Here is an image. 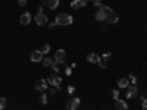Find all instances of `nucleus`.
<instances>
[{"label": "nucleus", "mask_w": 147, "mask_h": 110, "mask_svg": "<svg viewBox=\"0 0 147 110\" xmlns=\"http://www.w3.org/2000/svg\"><path fill=\"white\" fill-rule=\"evenodd\" d=\"M55 22L57 23V25H71V23L74 22V18L69 15V13H65V12H62V13H57L56 15V19Z\"/></svg>", "instance_id": "nucleus-1"}, {"label": "nucleus", "mask_w": 147, "mask_h": 110, "mask_svg": "<svg viewBox=\"0 0 147 110\" xmlns=\"http://www.w3.org/2000/svg\"><path fill=\"white\" fill-rule=\"evenodd\" d=\"M66 57H68V54H66V52L65 50H62V48H59V50L55 53V57H53V60L56 63H59V65H62V63H65V60H66Z\"/></svg>", "instance_id": "nucleus-2"}, {"label": "nucleus", "mask_w": 147, "mask_h": 110, "mask_svg": "<svg viewBox=\"0 0 147 110\" xmlns=\"http://www.w3.org/2000/svg\"><path fill=\"white\" fill-rule=\"evenodd\" d=\"M47 82L50 84V85H53V87L59 88L60 84H62V78H60L57 73H50V76L47 78Z\"/></svg>", "instance_id": "nucleus-3"}, {"label": "nucleus", "mask_w": 147, "mask_h": 110, "mask_svg": "<svg viewBox=\"0 0 147 110\" xmlns=\"http://www.w3.org/2000/svg\"><path fill=\"white\" fill-rule=\"evenodd\" d=\"M80 104H81V100L80 99H71L68 103H66V110H77L78 107H80Z\"/></svg>", "instance_id": "nucleus-4"}, {"label": "nucleus", "mask_w": 147, "mask_h": 110, "mask_svg": "<svg viewBox=\"0 0 147 110\" xmlns=\"http://www.w3.org/2000/svg\"><path fill=\"white\" fill-rule=\"evenodd\" d=\"M34 21H35V23H37L38 27H43V25H46V23H47L49 18H47L44 13H37L35 18H34Z\"/></svg>", "instance_id": "nucleus-5"}, {"label": "nucleus", "mask_w": 147, "mask_h": 110, "mask_svg": "<svg viewBox=\"0 0 147 110\" xmlns=\"http://www.w3.org/2000/svg\"><path fill=\"white\" fill-rule=\"evenodd\" d=\"M47 88H49L47 79H38L35 82V90L37 91H47Z\"/></svg>", "instance_id": "nucleus-6"}, {"label": "nucleus", "mask_w": 147, "mask_h": 110, "mask_svg": "<svg viewBox=\"0 0 147 110\" xmlns=\"http://www.w3.org/2000/svg\"><path fill=\"white\" fill-rule=\"evenodd\" d=\"M88 2H90V0H72V2H71V7L72 9H81V7L87 6Z\"/></svg>", "instance_id": "nucleus-7"}, {"label": "nucleus", "mask_w": 147, "mask_h": 110, "mask_svg": "<svg viewBox=\"0 0 147 110\" xmlns=\"http://www.w3.org/2000/svg\"><path fill=\"white\" fill-rule=\"evenodd\" d=\"M107 13L103 10V9H99L96 12V15H94V18H96V21H99V22H103V21H107Z\"/></svg>", "instance_id": "nucleus-8"}, {"label": "nucleus", "mask_w": 147, "mask_h": 110, "mask_svg": "<svg viewBox=\"0 0 147 110\" xmlns=\"http://www.w3.org/2000/svg\"><path fill=\"white\" fill-rule=\"evenodd\" d=\"M30 57H31L32 62H35V63H38V62H41V60H43V54L40 53V50H32L31 54H30Z\"/></svg>", "instance_id": "nucleus-9"}, {"label": "nucleus", "mask_w": 147, "mask_h": 110, "mask_svg": "<svg viewBox=\"0 0 147 110\" xmlns=\"http://www.w3.org/2000/svg\"><path fill=\"white\" fill-rule=\"evenodd\" d=\"M137 93H138V87H137V85H129L128 91H127V99H132V97H136Z\"/></svg>", "instance_id": "nucleus-10"}, {"label": "nucleus", "mask_w": 147, "mask_h": 110, "mask_svg": "<svg viewBox=\"0 0 147 110\" xmlns=\"http://www.w3.org/2000/svg\"><path fill=\"white\" fill-rule=\"evenodd\" d=\"M19 22L22 23V25H28V23L31 22V13H30V12H27V13H22L21 18H19Z\"/></svg>", "instance_id": "nucleus-11"}, {"label": "nucleus", "mask_w": 147, "mask_h": 110, "mask_svg": "<svg viewBox=\"0 0 147 110\" xmlns=\"http://www.w3.org/2000/svg\"><path fill=\"white\" fill-rule=\"evenodd\" d=\"M87 60L90 63H99L100 62V56L97 53H88L87 54Z\"/></svg>", "instance_id": "nucleus-12"}, {"label": "nucleus", "mask_w": 147, "mask_h": 110, "mask_svg": "<svg viewBox=\"0 0 147 110\" xmlns=\"http://www.w3.org/2000/svg\"><path fill=\"white\" fill-rule=\"evenodd\" d=\"M115 107L116 110H128V104L124 101V100H115Z\"/></svg>", "instance_id": "nucleus-13"}, {"label": "nucleus", "mask_w": 147, "mask_h": 110, "mask_svg": "<svg viewBox=\"0 0 147 110\" xmlns=\"http://www.w3.org/2000/svg\"><path fill=\"white\" fill-rule=\"evenodd\" d=\"M116 84H118L119 88H128V87H129V81H128L127 78H119V79L116 81Z\"/></svg>", "instance_id": "nucleus-14"}, {"label": "nucleus", "mask_w": 147, "mask_h": 110, "mask_svg": "<svg viewBox=\"0 0 147 110\" xmlns=\"http://www.w3.org/2000/svg\"><path fill=\"white\" fill-rule=\"evenodd\" d=\"M118 21H119V16H118L116 12H113V13H110V15L107 16V22L112 23V25H113V23H116Z\"/></svg>", "instance_id": "nucleus-15"}, {"label": "nucleus", "mask_w": 147, "mask_h": 110, "mask_svg": "<svg viewBox=\"0 0 147 110\" xmlns=\"http://www.w3.org/2000/svg\"><path fill=\"white\" fill-rule=\"evenodd\" d=\"M46 5H47V7L50 9V10H53V9H56V7H57L59 0H46Z\"/></svg>", "instance_id": "nucleus-16"}, {"label": "nucleus", "mask_w": 147, "mask_h": 110, "mask_svg": "<svg viewBox=\"0 0 147 110\" xmlns=\"http://www.w3.org/2000/svg\"><path fill=\"white\" fill-rule=\"evenodd\" d=\"M38 50H40V53H41L43 56H44V54H49V53H50V44H43Z\"/></svg>", "instance_id": "nucleus-17"}, {"label": "nucleus", "mask_w": 147, "mask_h": 110, "mask_svg": "<svg viewBox=\"0 0 147 110\" xmlns=\"http://www.w3.org/2000/svg\"><path fill=\"white\" fill-rule=\"evenodd\" d=\"M53 62H55V60H53L52 57H49V56L43 57V60H41V63H43L44 66H52V65H53Z\"/></svg>", "instance_id": "nucleus-18"}, {"label": "nucleus", "mask_w": 147, "mask_h": 110, "mask_svg": "<svg viewBox=\"0 0 147 110\" xmlns=\"http://www.w3.org/2000/svg\"><path fill=\"white\" fill-rule=\"evenodd\" d=\"M110 57H112V54H110V53H105V54H102L100 60H102V62L106 65V62H107V60H110Z\"/></svg>", "instance_id": "nucleus-19"}, {"label": "nucleus", "mask_w": 147, "mask_h": 110, "mask_svg": "<svg viewBox=\"0 0 147 110\" xmlns=\"http://www.w3.org/2000/svg\"><path fill=\"white\" fill-rule=\"evenodd\" d=\"M47 101H49L47 94H41V95H40V103H41L43 106H46V104H47Z\"/></svg>", "instance_id": "nucleus-20"}, {"label": "nucleus", "mask_w": 147, "mask_h": 110, "mask_svg": "<svg viewBox=\"0 0 147 110\" xmlns=\"http://www.w3.org/2000/svg\"><path fill=\"white\" fill-rule=\"evenodd\" d=\"M128 81H129V82H132V85H137V81H138V79H137V76H136V75H132V73H129Z\"/></svg>", "instance_id": "nucleus-21"}, {"label": "nucleus", "mask_w": 147, "mask_h": 110, "mask_svg": "<svg viewBox=\"0 0 147 110\" xmlns=\"http://www.w3.org/2000/svg\"><path fill=\"white\" fill-rule=\"evenodd\" d=\"M50 68H52L53 73H59V70H60V68H59V63H56V62H53V65H52Z\"/></svg>", "instance_id": "nucleus-22"}, {"label": "nucleus", "mask_w": 147, "mask_h": 110, "mask_svg": "<svg viewBox=\"0 0 147 110\" xmlns=\"http://www.w3.org/2000/svg\"><path fill=\"white\" fill-rule=\"evenodd\" d=\"M6 107V99L5 97H0V110H3Z\"/></svg>", "instance_id": "nucleus-23"}, {"label": "nucleus", "mask_w": 147, "mask_h": 110, "mask_svg": "<svg viewBox=\"0 0 147 110\" xmlns=\"http://www.w3.org/2000/svg\"><path fill=\"white\" fill-rule=\"evenodd\" d=\"M112 99L113 100H118L119 99V90H113L112 91Z\"/></svg>", "instance_id": "nucleus-24"}, {"label": "nucleus", "mask_w": 147, "mask_h": 110, "mask_svg": "<svg viewBox=\"0 0 147 110\" xmlns=\"http://www.w3.org/2000/svg\"><path fill=\"white\" fill-rule=\"evenodd\" d=\"M74 93H75V87L69 85V87H68V94H69V95H74Z\"/></svg>", "instance_id": "nucleus-25"}, {"label": "nucleus", "mask_w": 147, "mask_h": 110, "mask_svg": "<svg viewBox=\"0 0 147 110\" xmlns=\"http://www.w3.org/2000/svg\"><path fill=\"white\" fill-rule=\"evenodd\" d=\"M93 2V5L96 6V7H100L102 6V0H91Z\"/></svg>", "instance_id": "nucleus-26"}, {"label": "nucleus", "mask_w": 147, "mask_h": 110, "mask_svg": "<svg viewBox=\"0 0 147 110\" xmlns=\"http://www.w3.org/2000/svg\"><path fill=\"white\" fill-rule=\"evenodd\" d=\"M141 107H143V110H147V99L141 100Z\"/></svg>", "instance_id": "nucleus-27"}, {"label": "nucleus", "mask_w": 147, "mask_h": 110, "mask_svg": "<svg viewBox=\"0 0 147 110\" xmlns=\"http://www.w3.org/2000/svg\"><path fill=\"white\" fill-rule=\"evenodd\" d=\"M59 25H57V23L56 22H52V23H49V28H50V30H56Z\"/></svg>", "instance_id": "nucleus-28"}, {"label": "nucleus", "mask_w": 147, "mask_h": 110, "mask_svg": "<svg viewBox=\"0 0 147 110\" xmlns=\"http://www.w3.org/2000/svg\"><path fill=\"white\" fill-rule=\"evenodd\" d=\"M18 5H19L21 7H24V6H27V0H18Z\"/></svg>", "instance_id": "nucleus-29"}, {"label": "nucleus", "mask_w": 147, "mask_h": 110, "mask_svg": "<svg viewBox=\"0 0 147 110\" xmlns=\"http://www.w3.org/2000/svg\"><path fill=\"white\" fill-rule=\"evenodd\" d=\"M66 69H65V72H66V75H71V73H72V68L71 66H65Z\"/></svg>", "instance_id": "nucleus-30"}, {"label": "nucleus", "mask_w": 147, "mask_h": 110, "mask_svg": "<svg viewBox=\"0 0 147 110\" xmlns=\"http://www.w3.org/2000/svg\"><path fill=\"white\" fill-rule=\"evenodd\" d=\"M56 91H57V88H56V87H50V94H55Z\"/></svg>", "instance_id": "nucleus-31"}, {"label": "nucleus", "mask_w": 147, "mask_h": 110, "mask_svg": "<svg viewBox=\"0 0 147 110\" xmlns=\"http://www.w3.org/2000/svg\"><path fill=\"white\" fill-rule=\"evenodd\" d=\"M99 66H100L102 69H105V68H106V65H105V63L102 62V60H100V62H99Z\"/></svg>", "instance_id": "nucleus-32"}, {"label": "nucleus", "mask_w": 147, "mask_h": 110, "mask_svg": "<svg viewBox=\"0 0 147 110\" xmlns=\"http://www.w3.org/2000/svg\"><path fill=\"white\" fill-rule=\"evenodd\" d=\"M44 2H46V0H44Z\"/></svg>", "instance_id": "nucleus-33"}]
</instances>
